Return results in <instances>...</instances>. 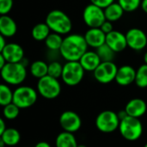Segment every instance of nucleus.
Wrapping results in <instances>:
<instances>
[{
	"instance_id": "19",
	"label": "nucleus",
	"mask_w": 147,
	"mask_h": 147,
	"mask_svg": "<svg viewBox=\"0 0 147 147\" xmlns=\"http://www.w3.org/2000/svg\"><path fill=\"white\" fill-rule=\"evenodd\" d=\"M17 31V25L13 18L8 15L0 16V34L5 38L13 37Z\"/></svg>"
},
{
	"instance_id": "27",
	"label": "nucleus",
	"mask_w": 147,
	"mask_h": 147,
	"mask_svg": "<svg viewBox=\"0 0 147 147\" xmlns=\"http://www.w3.org/2000/svg\"><path fill=\"white\" fill-rule=\"evenodd\" d=\"M96 52L99 55L102 62H109L113 61L115 59V54L116 53L115 51H113L106 43L96 48Z\"/></svg>"
},
{
	"instance_id": "44",
	"label": "nucleus",
	"mask_w": 147,
	"mask_h": 147,
	"mask_svg": "<svg viewBox=\"0 0 147 147\" xmlns=\"http://www.w3.org/2000/svg\"><path fill=\"white\" fill-rule=\"evenodd\" d=\"M144 147H147V143H146V144H145V146H144Z\"/></svg>"
},
{
	"instance_id": "24",
	"label": "nucleus",
	"mask_w": 147,
	"mask_h": 147,
	"mask_svg": "<svg viewBox=\"0 0 147 147\" xmlns=\"http://www.w3.org/2000/svg\"><path fill=\"white\" fill-rule=\"evenodd\" d=\"M51 34V29L46 22H40L34 25L31 30V35L37 41L45 40Z\"/></svg>"
},
{
	"instance_id": "25",
	"label": "nucleus",
	"mask_w": 147,
	"mask_h": 147,
	"mask_svg": "<svg viewBox=\"0 0 147 147\" xmlns=\"http://www.w3.org/2000/svg\"><path fill=\"white\" fill-rule=\"evenodd\" d=\"M63 40H64V38L62 37L61 34L52 32L44 41H45V45H46L47 48L49 51L59 52L60 47L63 43Z\"/></svg>"
},
{
	"instance_id": "9",
	"label": "nucleus",
	"mask_w": 147,
	"mask_h": 147,
	"mask_svg": "<svg viewBox=\"0 0 147 147\" xmlns=\"http://www.w3.org/2000/svg\"><path fill=\"white\" fill-rule=\"evenodd\" d=\"M83 20L89 28H100L106 21L104 9L90 3L83 11Z\"/></svg>"
},
{
	"instance_id": "23",
	"label": "nucleus",
	"mask_w": 147,
	"mask_h": 147,
	"mask_svg": "<svg viewBox=\"0 0 147 147\" xmlns=\"http://www.w3.org/2000/svg\"><path fill=\"white\" fill-rule=\"evenodd\" d=\"M30 74L35 78H41L48 75V64L43 60H36L29 66Z\"/></svg>"
},
{
	"instance_id": "14",
	"label": "nucleus",
	"mask_w": 147,
	"mask_h": 147,
	"mask_svg": "<svg viewBox=\"0 0 147 147\" xmlns=\"http://www.w3.org/2000/svg\"><path fill=\"white\" fill-rule=\"evenodd\" d=\"M0 53L4 57L7 63H19L24 59L23 48L17 43H7Z\"/></svg>"
},
{
	"instance_id": "21",
	"label": "nucleus",
	"mask_w": 147,
	"mask_h": 147,
	"mask_svg": "<svg viewBox=\"0 0 147 147\" xmlns=\"http://www.w3.org/2000/svg\"><path fill=\"white\" fill-rule=\"evenodd\" d=\"M124 9L120 5V3L117 2H114L108 7L104 9V14L107 21H109L111 22L119 21L124 15Z\"/></svg>"
},
{
	"instance_id": "5",
	"label": "nucleus",
	"mask_w": 147,
	"mask_h": 147,
	"mask_svg": "<svg viewBox=\"0 0 147 147\" xmlns=\"http://www.w3.org/2000/svg\"><path fill=\"white\" fill-rule=\"evenodd\" d=\"M36 90L38 94L40 95L43 98L53 100L60 95L61 84L58 78L47 75L38 79Z\"/></svg>"
},
{
	"instance_id": "13",
	"label": "nucleus",
	"mask_w": 147,
	"mask_h": 147,
	"mask_svg": "<svg viewBox=\"0 0 147 147\" xmlns=\"http://www.w3.org/2000/svg\"><path fill=\"white\" fill-rule=\"evenodd\" d=\"M105 43L115 53H121L127 47L126 34L116 30H113L106 34Z\"/></svg>"
},
{
	"instance_id": "31",
	"label": "nucleus",
	"mask_w": 147,
	"mask_h": 147,
	"mask_svg": "<svg viewBox=\"0 0 147 147\" xmlns=\"http://www.w3.org/2000/svg\"><path fill=\"white\" fill-rule=\"evenodd\" d=\"M142 0H118L125 12H133L138 9L141 5Z\"/></svg>"
},
{
	"instance_id": "38",
	"label": "nucleus",
	"mask_w": 147,
	"mask_h": 147,
	"mask_svg": "<svg viewBox=\"0 0 147 147\" xmlns=\"http://www.w3.org/2000/svg\"><path fill=\"white\" fill-rule=\"evenodd\" d=\"M140 8L142 9V10H143L146 14H147V0H142Z\"/></svg>"
},
{
	"instance_id": "35",
	"label": "nucleus",
	"mask_w": 147,
	"mask_h": 147,
	"mask_svg": "<svg viewBox=\"0 0 147 147\" xmlns=\"http://www.w3.org/2000/svg\"><path fill=\"white\" fill-rule=\"evenodd\" d=\"M8 127H6V124H5V121L3 119H0V135L4 133V131L7 129Z\"/></svg>"
},
{
	"instance_id": "37",
	"label": "nucleus",
	"mask_w": 147,
	"mask_h": 147,
	"mask_svg": "<svg viewBox=\"0 0 147 147\" xmlns=\"http://www.w3.org/2000/svg\"><path fill=\"white\" fill-rule=\"evenodd\" d=\"M34 147H52L51 146V145L48 143V142H47V141H40V142H38Z\"/></svg>"
},
{
	"instance_id": "32",
	"label": "nucleus",
	"mask_w": 147,
	"mask_h": 147,
	"mask_svg": "<svg viewBox=\"0 0 147 147\" xmlns=\"http://www.w3.org/2000/svg\"><path fill=\"white\" fill-rule=\"evenodd\" d=\"M13 0H0V14L7 15L13 7Z\"/></svg>"
},
{
	"instance_id": "1",
	"label": "nucleus",
	"mask_w": 147,
	"mask_h": 147,
	"mask_svg": "<svg viewBox=\"0 0 147 147\" xmlns=\"http://www.w3.org/2000/svg\"><path fill=\"white\" fill-rule=\"evenodd\" d=\"M88 44L84 36L80 34H69L64 37L59 54L66 61H79L88 51Z\"/></svg>"
},
{
	"instance_id": "30",
	"label": "nucleus",
	"mask_w": 147,
	"mask_h": 147,
	"mask_svg": "<svg viewBox=\"0 0 147 147\" xmlns=\"http://www.w3.org/2000/svg\"><path fill=\"white\" fill-rule=\"evenodd\" d=\"M63 67H64V65H62L59 61L58 60L51 61L48 64V75L59 79L62 76Z\"/></svg>"
},
{
	"instance_id": "36",
	"label": "nucleus",
	"mask_w": 147,
	"mask_h": 147,
	"mask_svg": "<svg viewBox=\"0 0 147 147\" xmlns=\"http://www.w3.org/2000/svg\"><path fill=\"white\" fill-rule=\"evenodd\" d=\"M7 45V42H6V38L3 35L0 34V51L2 49L4 48V47Z\"/></svg>"
},
{
	"instance_id": "11",
	"label": "nucleus",
	"mask_w": 147,
	"mask_h": 147,
	"mask_svg": "<svg viewBox=\"0 0 147 147\" xmlns=\"http://www.w3.org/2000/svg\"><path fill=\"white\" fill-rule=\"evenodd\" d=\"M59 125L63 131L69 133H76L82 127L81 117L74 111H65L59 116Z\"/></svg>"
},
{
	"instance_id": "6",
	"label": "nucleus",
	"mask_w": 147,
	"mask_h": 147,
	"mask_svg": "<svg viewBox=\"0 0 147 147\" xmlns=\"http://www.w3.org/2000/svg\"><path fill=\"white\" fill-rule=\"evenodd\" d=\"M38 99V91L27 85L18 86L14 90L13 102L21 109H28L35 104Z\"/></svg>"
},
{
	"instance_id": "7",
	"label": "nucleus",
	"mask_w": 147,
	"mask_h": 147,
	"mask_svg": "<svg viewBox=\"0 0 147 147\" xmlns=\"http://www.w3.org/2000/svg\"><path fill=\"white\" fill-rule=\"evenodd\" d=\"M84 69L79 61H67L63 67L62 81L68 86H76L79 84L84 77Z\"/></svg>"
},
{
	"instance_id": "41",
	"label": "nucleus",
	"mask_w": 147,
	"mask_h": 147,
	"mask_svg": "<svg viewBox=\"0 0 147 147\" xmlns=\"http://www.w3.org/2000/svg\"><path fill=\"white\" fill-rule=\"evenodd\" d=\"M144 64H146V65H147V52L144 54Z\"/></svg>"
},
{
	"instance_id": "28",
	"label": "nucleus",
	"mask_w": 147,
	"mask_h": 147,
	"mask_svg": "<svg viewBox=\"0 0 147 147\" xmlns=\"http://www.w3.org/2000/svg\"><path fill=\"white\" fill-rule=\"evenodd\" d=\"M135 84L139 88H147V65H141L138 70H136Z\"/></svg>"
},
{
	"instance_id": "29",
	"label": "nucleus",
	"mask_w": 147,
	"mask_h": 147,
	"mask_svg": "<svg viewBox=\"0 0 147 147\" xmlns=\"http://www.w3.org/2000/svg\"><path fill=\"white\" fill-rule=\"evenodd\" d=\"M20 110H21V109L18 106H16L14 102H12V103H9L3 107V115L4 119L12 121V120H15L16 118H17V116L20 114Z\"/></svg>"
},
{
	"instance_id": "20",
	"label": "nucleus",
	"mask_w": 147,
	"mask_h": 147,
	"mask_svg": "<svg viewBox=\"0 0 147 147\" xmlns=\"http://www.w3.org/2000/svg\"><path fill=\"white\" fill-rule=\"evenodd\" d=\"M77 139L72 133L63 131L59 134L55 139L56 147H78Z\"/></svg>"
},
{
	"instance_id": "22",
	"label": "nucleus",
	"mask_w": 147,
	"mask_h": 147,
	"mask_svg": "<svg viewBox=\"0 0 147 147\" xmlns=\"http://www.w3.org/2000/svg\"><path fill=\"white\" fill-rule=\"evenodd\" d=\"M0 140L4 142L6 146H15L21 141V134L17 129L9 127L0 135Z\"/></svg>"
},
{
	"instance_id": "33",
	"label": "nucleus",
	"mask_w": 147,
	"mask_h": 147,
	"mask_svg": "<svg viewBox=\"0 0 147 147\" xmlns=\"http://www.w3.org/2000/svg\"><path fill=\"white\" fill-rule=\"evenodd\" d=\"M90 1L91 3L98 7H101L102 9H105L106 7H108L109 5H110L115 2V0H90Z\"/></svg>"
},
{
	"instance_id": "10",
	"label": "nucleus",
	"mask_w": 147,
	"mask_h": 147,
	"mask_svg": "<svg viewBox=\"0 0 147 147\" xmlns=\"http://www.w3.org/2000/svg\"><path fill=\"white\" fill-rule=\"evenodd\" d=\"M118 71L117 65L113 62H102L93 72L95 79L100 84H107L115 80Z\"/></svg>"
},
{
	"instance_id": "42",
	"label": "nucleus",
	"mask_w": 147,
	"mask_h": 147,
	"mask_svg": "<svg viewBox=\"0 0 147 147\" xmlns=\"http://www.w3.org/2000/svg\"><path fill=\"white\" fill-rule=\"evenodd\" d=\"M6 146V145L4 144V142L3 141V140H0V147H4Z\"/></svg>"
},
{
	"instance_id": "17",
	"label": "nucleus",
	"mask_w": 147,
	"mask_h": 147,
	"mask_svg": "<svg viewBox=\"0 0 147 147\" xmlns=\"http://www.w3.org/2000/svg\"><path fill=\"white\" fill-rule=\"evenodd\" d=\"M125 111L128 116L134 118H140L146 115L147 111L146 102L141 98L131 99L125 107Z\"/></svg>"
},
{
	"instance_id": "26",
	"label": "nucleus",
	"mask_w": 147,
	"mask_h": 147,
	"mask_svg": "<svg viewBox=\"0 0 147 147\" xmlns=\"http://www.w3.org/2000/svg\"><path fill=\"white\" fill-rule=\"evenodd\" d=\"M14 91L11 90L9 84H2L0 85V105L4 107L13 102Z\"/></svg>"
},
{
	"instance_id": "16",
	"label": "nucleus",
	"mask_w": 147,
	"mask_h": 147,
	"mask_svg": "<svg viewBox=\"0 0 147 147\" xmlns=\"http://www.w3.org/2000/svg\"><path fill=\"white\" fill-rule=\"evenodd\" d=\"M84 36L88 46L92 48L96 49L106 42V34L100 28H90Z\"/></svg>"
},
{
	"instance_id": "8",
	"label": "nucleus",
	"mask_w": 147,
	"mask_h": 147,
	"mask_svg": "<svg viewBox=\"0 0 147 147\" xmlns=\"http://www.w3.org/2000/svg\"><path fill=\"white\" fill-rule=\"evenodd\" d=\"M120 118L118 114L112 110H104L98 114L96 118V128L104 134H110L117 129L120 126Z\"/></svg>"
},
{
	"instance_id": "15",
	"label": "nucleus",
	"mask_w": 147,
	"mask_h": 147,
	"mask_svg": "<svg viewBox=\"0 0 147 147\" xmlns=\"http://www.w3.org/2000/svg\"><path fill=\"white\" fill-rule=\"evenodd\" d=\"M135 78L136 70L131 65H125L118 68L115 81L121 86H128L135 83Z\"/></svg>"
},
{
	"instance_id": "4",
	"label": "nucleus",
	"mask_w": 147,
	"mask_h": 147,
	"mask_svg": "<svg viewBox=\"0 0 147 147\" xmlns=\"http://www.w3.org/2000/svg\"><path fill=\"white\" fill-rule=\"evenodd\" d=\"M119 132L122 138L127 141L138 140L143 134V125L139 118L127 116L121 120Z\"/></svg>"
},
{
	"instance_id": "12",
	"label": "nucleus",
	"mask_w": 147,
	"mask_h": 147,
	"mask_svg": "<svg viewBox=\"0 0 147 147\" xmlns=\"http://www.w3.org/2000/svg\"><path fill=\"white\" fill-rule=\"evenodd\" d=\"M127 47L134 51H141L147 46L146 34L140 28H132L126 34Z\"/></svg>"
},
{
	"instance_id": "40",
	"label": "nucleus",
	"mask_w": 147,
	"mask_h": 147,
	"mask_svg": "<svg viewBox=\"0 0 147 147\" xmlns=\"http://www.w3.org/2000/svg\"><path fill=\"white\" fill-rule=\"evenodd\" d=\"M117 114H118V116H119L120 120H122V119H124L125 117L127 116V112L125 111V109H124V110H121V111L118 112Z\"/></svg>"
},
{
	"instance_id": "43",
	"label": "nucleus",
	"mask_w": 147,
	"mask_h": 147,
	"mask_svg": "<svg viewBox=\"0 0 147 147\" xmlns=\"http://www.w3.org/2000/svg\"><path fill=\"white\" fill-rule=\"evenodd\" d=\"M78 147H87L86 146H84V145H78Z\"/></svg>"
},
{
	"instance_id": "2",
	"label": "nucleus",
	"mask_w": 147,
	"mask_h": 147,
	"mask_svg": "<svg viewBox=\"0 0 147 147\" xmlns=\"http://www.w3.org/2000/svg\"><path fill=\"white\" fill-rule=\"evenodd\" d=\"M50 28L52 32L63 34H68L71 31L72 22L67 14L59 9H53L50 11L45 22Z\"/></svg>"
},
{
	"instance_id": "39",
	"label": "nucleus",
	"mask_w": 147,
	"mask_h": 147,
	"mask_svg": "<svg viewBox=\"0 0 147 147\" xmlns=\"http://www.w3.org/2000/svg\"><path fill=\"white\" fill-rule=\"evenodd\" d=\"M7 64V61L6 59H4V57L0 53V69H2L5 65Z\"/></svg>"
},
{
	"instance_id": "18",
	"label": "nucleus",
	"mask_w": 147,
	"mask_h": 147,
	"mask_svg": "<svg viewBox=\"0 0 147 147\" xmlns=\"http://www.w3.org/2000/svg\"><path fill=\"white\" fill-rule=\"evenodd\" d=\"M79 63L85 71L94 72L102 63V60L96 52L87 51L79 59Z\"/></svg>"
},
{
	"instance_id": "34",
	"label": "nucleus",
	"mask_w": 147,
	"mask_h": 147,
	"mask_svg": "<svg viewBox=\"0 0 147 147\" xmlns=\"http://www.w3.org/2000/svg\"><path fill=\"white\" fill-rule=\"evenodd\" d=\"M100 28H101L106 34H109V33H110V32H112V31L114 30L112 22H109V21H107V20L102 24V26L100 27Z\"/></svg>"
},
{
	"instance_id": "3",
	"label": "nucleus",
	"mask_w": 147,
	"mask_h": 147,
	"mask_svg": "<svg viewBox=\"0 0 147 147\" xmlns=\"http://www.w3.org/2000/svg\"><path fill=\"white\" fill-rule=\"evenodd\" d=\"M0 71L2 79L9 85H20L27 78V67L21 62L7 63Z\"/></svg>"
}]
</instances>
